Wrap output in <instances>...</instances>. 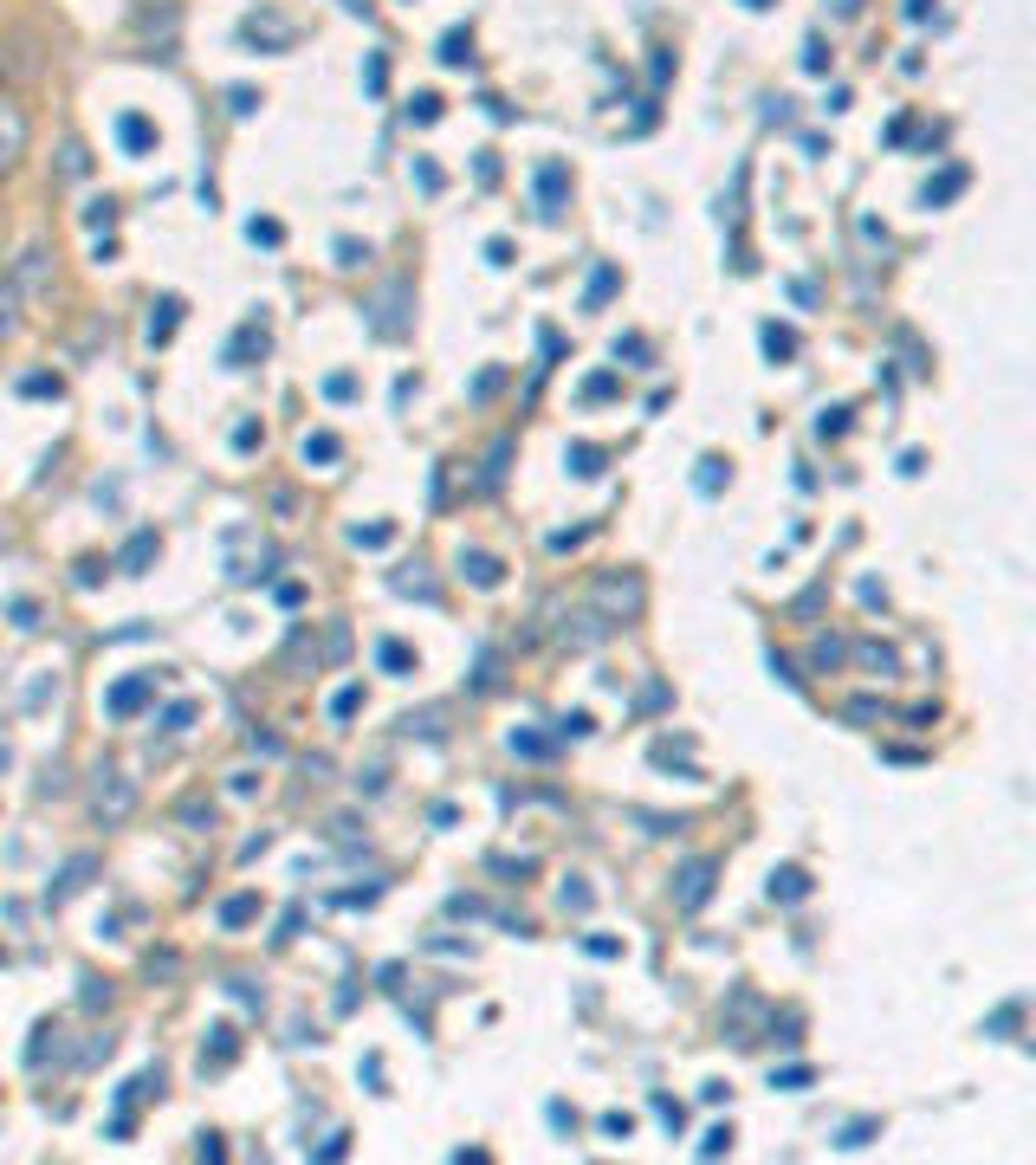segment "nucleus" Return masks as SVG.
Returning <instances> with one entry per match:
<instances>
[{
  "instance_id": "obj_1",
  "label": "nucleus",
  "mask_w": 1036,
  "mask_h": 1165,
  "mask_svg": "<svg viewBox=\"0 0 1036 1165\" xmlns=\"http://www.w3.org/2000/svg\"><path fill=\"white\" fill-rule=\"evenodd\" d=\"M641 602H648V590H641V576L635 570H609V576H596L590 582V608L603 622H635L641 616Z\"/></svg>"
},
{
  "instance_id": "obj_2",
  "label": "nucleus",
  "mask_w": 1036,
  "mask_h": 1165,
  "mask_svg": "<svg viewBox=\"0 0 1036 1165\" xmlns=\"http://www.w3.org/2000/svg\"><path fill=\"white\" fill-rule=\"evenodd\" d=\"M130 810H136V777H123L117 764H98L91 816H98V822H130Z\"/></svg>"
},
{
  "instance_id": "obj_3",
  "label": "nucleus",
  "mask_w": 1036,
  "mask_h": 1165,
  "mask_svg": "<svg viewBox=\"0 0 1036 1165\" xmlns=\"http://www.w3.org/2000/svg\"><path fill=\"white\" fill-rule=\"evenodd\" d=\"M713 874H719V862H687L674 874V906L680 913H700L706 900H713Z\"/></svg>"
},
{
  "instance_id": "obj_4",
  "label": "nucleus",
  "mask_w": 1036,
  "mask_h": 1165,
  "mask_svg": "<svg viewBox=\"0 0 1036 1165\" xmlns=\"http://www.w3.org/2000/svg\"><path fill=\"white\" fill-rule=\"evenodd\" d=\"M156 700V674H130V680H117L111 693H104V712L111 719H130V712H143Z\"/></svg>"
},
{
  "instance_id": "obj_5",
  "label": "nucleus",
  "mask_w": 1036,
  "mask_h": 1165,
  "mask_svg": "<svg viewBox=\"0 0 1036 1165\" xmlns=\"http://www.w3.org/2000/svg\"><path fill=\"white\" fill-rule=\"evenodd\" d=\"M240 39H253V46H272V52H285L298 39V20L285 13H247V26H240Z\"/></svg>"
},
{
  "instance_id": "obj_6",
  "label": "nucleus",
  "mask_w": 1036,
  "mask_h": 1165,
  "mask_svg": "<svg viewBox=\"0 0 1036 1165\" xmlns=\"http://www.w3.org/2000/svg\"><path fill=\"white\" fill-rule=\"evenodd\" d=\"M20 156H26V110L0 91V169H13Z\"/></svg>"
},
{
  "instance_id": "obj_7",
  "label": "nucleus",
  "mask_w": 1036,
  "mask_h": 1165,
  "mask_svg": "<svg viewBox=\"0 0 1036 1165\" xmlns=\"http://www.w3.org/2000/svg\"><path fill=\"white\" fill-rule=\"evenodd\" d=\"M402 304H408V285H383V298H376V330H383V337H402L408 330Z\"/></svg>"
},
{
  "instance_id": "obj_8",
  "label": "nucleus",
  "mask_w": 1036,
  "mask_h": 1165,
  "mask_svg": "<svg viewBox=\"0 0 1036 1165\" xmlns=\"http://www.w3.org/2000/svg\"><path fill=\"white\" fill-rule=\"evenodd\" d=\"M758 1016H765V1004H758L752 991H739V997H732V1016H726V1036L732 1042H752V1023Z\"/></svg>"
},
{
  "instance_id": "obj_9",
  "label": "nucleus",
  "mask_w": 1036,
  "mask_h": 1165,
  "mask_svg": "<svg viewBox=\"0 0 1036 1165\" xmlns=\"http://www.w3.org/2000/svg\"><path fill=\"white\" fill-rule=\"evenodd\" d=\"M460 570H467V582H480V590H499V557L493 550H460Z\"/></svg>"
},
{
  "instance_id": "obj_10",
  "label": "nucleus",
  "mask_w": 1036,
  "mask_h": 1165,
  "mask_svg": "<svg viewBox=\"0 0 1036 1165\" xmlns=\"http://www.w3.org/2000/svg\"><path fill=\"white\" fill-rule=\"evenodd\" d=\"M117 564H123V576H143V570L156 564V531H136V538L123 544V557H117Z\"/></svg>"
},
{
  "instance_id": "obj_11",
  "label": "nucleus",
  "mask_w": 1036,
  "mask_h": 1165,
  "mask_svg": "<svg viewBox=\"0 0 1036 1165\" xmlns=\"http://www.w3.org/2000/svg\"><path fill=\"white\" fill-rule=\"evenodd\" d=\"M98 874V862H91V855H72V862H65V874H59V887H52V900H72L78 894V887H85Z\"/></svg>"
},
{
  "instance_id": "obj_12",
  "label": "nucleus",
  "mask_w": 1036,
  "mask_h": 1165,
  "mask_svg": "<svg viewBox=\"0 0 1036 1165\" xmlns=\"http://www.w3.org/2000/svg\"><path fill=\"white\" fill-rule=\"evenodd\" d=\"M505 460H512V434H499V440H493V454H486V466H480V492H499V480H505Z\"/></svg>"
},
{
  "instance_id": "obj_13",
  "label": "nucleus",
  "mask_w": 1036,
  "mask_h": 1165,
  "mask_svg": "<svg viewBox=\"0 0 1036 1165\" xmlns=\"http://www.w3.org/2000/svg\"><path fill=\"white\" fill-rule=\"evenodd\" d=\"M803 894H810V874H803V868H777V874H771V900L790 906V900H803Z\"/></svg>"
},
{
  "instance_id": "obj_14",
  "label": "nucleus",
  "mask_w": 1036,
  "mask_h": 1165,
  "mask_svg": "<svg viewBox=\"0 0 1036 1165\" xmlns=\"http://www.w3.org/2000/svg\"><path fill=\"white\" fill-rule=\"evenodd\" d=\"M849 654L862 660V668H868V674H894V668H901V660H894V648H881V642H855Z\"/></svg>"
},
{
  "instance_id": "obj_15",
  "label": "nucleus",
  "mask_w": 1036,
  "mask_h": 1165,
  "mask_svg": "<svg viewBox=\"0 0 1036 1165\" xmlns=\"http://www.w3.org/2000/svg\"><path fill=\"white\" fill-rule=\"evenodd\" d=\"M175 318H182V304H175V298H162V304H149V344H169V330H175Z\"/></svg>"
},
{
  "instance_id": "obj_16",
  "label": "nucleus",
  "mask_w": 1036,
  "mask_h": 1165,
  "mask_svg": "<svg viewBox=\"0 0 1036 1165\" xmlns=\"http://www.w3.org/2000/svg\"><path fill=\"white\" fill-rule=\"evenodd\" d=\"M842 660H849V642H836V634H823V642L810 648V668H816V674H829V668H842Z\"/></svg>"
},
{
  "instance_id": "obj_17",
  "label": "nucleus",
  "mask_w": 1036,
  "mask_h": 1165,
  "mask_svg": "<svg viewBox=\"0 0 1036 1165\" xmlns=\"http://www.w3.org/2000/svg\"><path fill=\"white\" fill-rule=\"evenodd\" d=\"M20 285L26 292H46V246H26V253H20Z\"/></svg>"
},
{
  "instance_id": "obj_18",
  "label": "nucleus",
  "mask_w": 1036,
  "mask_h": 1165,
  "mask_svg": "<svg viewBox=\"0 0 1036 1165\" xmlns=\"http://www.w3.org/2000/svg\"><path fill=\"white\" fill-rule=\"evenodd\" d=\"M959 188H965V169H946L939 182H926V188H920V201H926V208H939V201H952Z\"/></svg>"
},
{
  "instance_id": "obj_19",
  "label": "nucleus",
  "mask_w": 1036,
  "mask_h": 1165,
  "mask_svg": "<svg viewBox=\"0 0 1036 1165\" xmlns=\"http://www.w3.org/2000/svg\"><path fill=\"white\" fill-rule=\"evenodd\" d=\"M117 136H123V149H136V156H143V149L156 143V123H149V117H123V123H117Z\"/></svg>"
},
{
  "instance_id": "obj_20",
  "label": "nucleus",
  "mask_w": 1036,
  "mask_h": 1165,
  "mask_svg": "<svg viewBox=\"0 0 1036 1165\" xmlns=\"http://www.w3.org/2000/svg\"><path fill=\"white\" fill-rule=\"evenodd\" d=\"M253 350L266 356V330H259V324H247V330H240V337H234V350H227V363H247Z\"/></svg>"
},
{
  "instance_id": "obj_21",
  "label": "nucleus",
  "mask_w": 1036,
  "mask_h": 1165,
  "mask_svg": "<svg viewBox=\"0 0 1036 1165\" xmlns=\"http://www.w3.org/2000/svg\"><path fill=\"white\" fill-rule=\"evenodd\" d=\"M247 920H259V900L253 894H234L227 906H221V926H247Z\"/></svg>"
},
{
  "instance_id": "obj_22",
  "label": "nucleus",
  "mask_w": 1036,
  "mask_h": 1165,
  "mask_svg": "<svg viewBox=\"0 0 1036 1165\" xmlns=\"http://www.w3.org/2000/svg\"><path fill=\"white\" fill-rule=\"evenodd\" d=\"M395 531H389V524H357V531H350V544H357V550H383Z\"/></svg>"
},
{
  "instance_id": "obj_23",
  "label": "nucleus",
  "mask_w": 1036,
  "mask_h": 1165,
  "mask_svg": "<svg viewBox=\"0 0 1036 1165\" xmlns=\"http://www.w3.org/2000/svg\"><path fill=\"white\" fill-rule=\"evenodd\" d=\"M337 454H344L337 434H305V460H337Z\"/></svg>"
},
{
  "instance_id": "obj_24",
  "label": "nucleus",
  "mask_w": 1036,
  "mask_h": 1165,
  "mask_svg": "<svg viewBox=\"0 0 1036 1165\" xmlns=\"http://www.w3.org/2000/svg\"><path fill=\"white\" fill-rule=\"evenodd\" d=\"M376 660H383L389 674H408V668H415V654H408L402 642H383V648H376Z\"/></svg>"
},
{
  "instance_id": "obj_25",
  "label": "nucleus",
  "mask_w": 1036,
  "mask_h": 1165,
  "mask_svg": "<svg viewBox=\"0 0 1036 1165\" xmlns=\"http://www.w3.org/2000/svg\"><path fill=\"white\" fill-rule=\"evenodd\" d=\"M570 473L596 480V473H603V454H596V447H570Z\"/></svg>"
},
{
  "instance_id": "obj_26",
  "label": "nucleus",
  "mask_w": 1036,
  "mask_h": 1165,
  "mask_svg": "<svg viewBox=\"0 0 1036 1165\" xmlns=\"http://www.w3.org/2000/svg\"><path fill=\"white\" fill-rule=\"evenodd\" d=\"M395 590H402V596H421V602H434V576H421V570L408 576V570H402V576H395Z\"/></svg>"
},
{
  "instance_id": "obj_27",
  "label": "nucleus",
  "mask_w": 1036,
  "mask_h": 1165,
  "mask_svg": "<svg viewBox=\"0 0 1036 1165\" xmlns=\"http://www.w3.org/2000/svg\"><path fill=\"white\" fill-rule=\"evenodd\" d=\"M59 169H65V175H85V169H91L85 143H65V149H59Z\"/></svg>"
},
{
  "instance_id": "obj_28",
  "label": "nucleus",
  "mask_w": 1036,
  "mask_h": 1165,
  "mask_svg": "<svg viewBox=\"0 0 1036 1165\" xmlns=\"http://www.w3.org/2000/svg\"><path fill=\"white\" fill-rule=\"evenodd\" d=\"M188 719H195V700H175L169 712H162V732H188Z\"/></svg>"
},
{
  "instance_id": "obj_29",
  "label": "nucleus",
  "mask_w": 1036,
  "mask_h": 1165,
  "mask_svg": "<svg viewBox=\"0 0 1036 1165\" xmlns=\"http://www.w3.org/2000/svg\"><path fill=\"white\" fill-rule=\"evenodd\" d=\"M538 194H544V208H557V194H564V169H557V162L538 175Z\"/></svg>"
},
{
  "instance_id": "obj_30",
  "label": "nucleus",
  "mask_w": 1036,
  "mask_h": 1165,
  "mask_svg": "<svg viewBox=\"0 0 1036 1165\" xmlns=\"http://www.w3.org/2000/svg\"><path fill=\"white\" fill-rule=\"evenodd\" d=\"M402 732H421V738H434V732H441V712H408V719H402Z\"/></svg>"
},
{
  "instance_id": "obj_31",
  "label": "nucleus",
  "mask_w": 1036,
  "mask_h": 1165,
  "mask_svg": "<svg viewBox=\"0 0 1036 1165\" xmlns=\"http://www.w3.org/2000/svg\"><path fill=\"white\" fill-rule=\"evenodd\" d=\"M182 822H195V829H214V803H182Z\"/></svg>"
},
{
  "instance_id": "obj_32",
  "label": "nucleus",
  "mask_w": 1036,
  "mask_h": 1165,
  "mask_svg": "<svg viewBox=\"0 0 1036 1165\" xmlns=\"http://www.w3.org/2000/svg\"><path fill=\"white\" fill-rule=\"evenodd\" d=\"M765 350H771V356H790V350H797V337H790V330H777V324H765Z\"/></svg>"
},
{
  "instance_id": "obj_33",
  "label": "nucleus",
  "mask_w": 1036,
  "mask_h": 1165,
  "mask_svg": "<svg viewBox=\"0 0 1036 1165\" xmlns=\"http://www.w3.org/2000/svg\"><path fill=\"white\" fill-rule=\"evenodd\" d=\"M881 1120H855V1127H842V1140L836 1146H868V1133H875Z\"/></svg>"
},
{
  "instance_id": "obj_34",
  "label": "nucleus",
  "mask_w": 1036,
  "mask_h": 1165,
  "mask_svg": "<svg viewBox=\"0 0 1036 1165\" xmlns=\"http://www.w3.org/2000/svg\"><path fill=\"white\" fill-rule=\"evenodd\" d=\"M408 117H415V123H434V117H441V98H428V91H421V98H415V110H408Z\"/></svg>"
},
{
  "instance_id": "obj_35",
  "label": "nucleus",
  "mask_w": 1036,
  "mask_h": 1165,
  "mask_svg": "<svg viewBox=\"0 0 1036 1165\" xmlns=\"http://www.w3.org/2000/svg\"><path fill=\"white\" fill-rule=\"evenodd\" d=\"M369 259V246H357V240H337V266H363Z\"/></svg>"
},
{
  "instance_id": "obj_36",
  "label": "nucleus",
  "mask_w": 1036,
  "mask_h": 1165,
  "mask_svg": "<svg viewBox=\"0 0 1036 1165\" xmlns=\"http://www.w3.org/2000/svg\"><path fill=\"white\" fill-rule=\"evenodd\" d=\"M564 906H570V913H590V887L570 880V887H564Z\"/></svg>"
},
{
  "instance_id": "obj_37",
  "label": "nucleus",
  "mask_w": 1036,
  "mask_h": 1165,
  "mask_svg": "<svg viewBox=\"0 0 1036 1165\" xmlns=\"http://www.w3.org/2000/svg\"><path fill=\"white\" fill-rule=\"evenodd\" d=\"M441 59H447V65L467 59V33H447V39H441Z\"/></svg>"
},
{
  "instance_id": "obj_38",
  "label": "nucleus",
  "mask_w": 1036,
  "mask_h": 1165,
  "mask_svg": "<svg viewBox=\"0 0 1036 1165\" xmlns=\"http://www.w3.org/2000/svg\"><path fill=\"white\" fill-rule=\"evenodd\" d=\"M609 292H616V272H609V266H603V272H596V279H590V304H603V298H609Z\"/></svg>"
},
{
  "instance_id": "obj_39",
  "label": "nucleus",
  "mask_w": 1036,
  "mask_h": 1165,
  "mask_svg": "<svg viewBox=\"0 0 1036 1165\" xmlns=\"http://www.w3.org/2000/svg\"><path fill=\"white\" fill-rule=\"evenodd\" d=\"M357 706H363V693H357V686H344V693H337V700H331V712H337V719H350V712H357Z\"/></svg>"
},
{
  "instance_id": "obj_40",
  "label": "nucleus",
  "mask_w": 1036,
  "mask_h": 1165,
  "mask_svg": "<svg viewBox=\"0 0 1036 1165\" xmlns=\"http://www.w3.org/2000/svg\"><path fill=\"white\" fill-rule=\"evenodd\" d=\"M726 1146H732V1133H726V1127H713V1133H706V1140H700V1152H706V1159H719Z\"/></svg>"
},
{
  "instance_id": "obj_41",
  "label": "nucleus",
  "mask_w": 1036,
  "mask_h": 1165,
  "mask_svg": "<svg viewBox=\"0 0 1036 1165\" xmlns=\"http://www.w3.org/2000/svg\"><path fill=\"white\" fill-rule=\"evenodd\" d=\"M603 1133H609V1140H629L635 1120H629V1114H603Z\"/></svg>"
},
{
  "instance_id": "obj_42",
  "label": "nucleus",
  "mask_w": 1036,
  "mask_h": 1165,
  "mask_svg": "<svg viewBox=\"0 0 1036 1165\" xmlns=\"http://www.w3.org/2000/svg\"><path fill=\"white\" fill-rule=\"evenodd\" d=\"M557 732H564V738H583V732H590V712H570V719H557Z\"/></svg>"
},
{
  "instance_id": "obj_43",
  "label": "nucleus",
  "mask_w": 1036,
  "mask_h": 1165,
  "mask_svg": "<svg viewBox=\"0 0 1036 1165\" xmlns=\"http://www.w3.org/2000/svg\"><path fill=\"white\" fill-rule=\"evenodd\" d=\"M719 480H726L719 460H700V492H719Z\"/></svg>"
},
{
  "instance_id": "obj_44",
  "label": "nucleus",
  "mask_w": 1036,
  "mask_h": 1165,
  "mask_svg": "<svg viewBox=\"0 0 1036 1165\" xmlns=\"http://www.w3.org/2000/svg\"><path fill=\"white\" fill-rule=\"evenodd\" d=\"M20 388H26V395H59V382H52V376H26Z\"/></svg>"
},
{
  "instance_id": "obj_45",
  "label": "nucleus",
  "mask_w": 1036,
  "mask_h": 1165,
  "mask_svg": "<svg viewBox=\"0 0 1036 1165\" xmlns=\"http://www.w3.org/2000/svg\"><path fill=\"white\" fill-rule=\"evenodd\" d=\"M590 402H603V395H616V376H590V388H583Z\"/></svg>"
},
{
  "instance_id": "obj_46",
  "label": "nucleus",
  "mask_w": 1036,
  "mask_h": 1165,
  "mask_svg": "<svg viewBox=\"0 0 1036 1165\" xmlns=\"http://www.w3.org/2000/svg\"><path fill=\"white\" fill-rule=\"evenodd\" d=\"M227 1056H234V1030L221 1023V1030H214V1062H227Z\"/></svg>"
},
{
  "instance_id": "obj_47",
  "label": "nucleus",
  "mask_w": 1036,
  "mask_h": 1165,
  "mask_svg": "<svg viewBox=\"0 0 1036 1165\" xmlns=\"http://www.w3.org/2000/svg\"><path fill=\"white\" fill-rule=\"evenodd\" d=\"M13 628H39V608L33 602H13Z\"/></svg>"
},
{
  "instance_id": "obj_48",
  "label": "nucleus",
  "mask_w": 1036,
  "mask_h": 1165,
  "mask_svg": "<svg viewBox=\"0 0 1036 1165\" xmlns=\"http://www.w3.org/2000/svg\"><path fill=\"white\" fill-rule=\"evenodd\" d=\"M842 414H849V408H829L823 421H816V434H842V428H849V421H842Z\"/></svg>"
},
{
  "instance_id": "obj_49",
  "label": "nucleus",
  "mask_w": 1036,
  "mask_h": 1165,
  "mask_svg": "<svg viewBox=\"0 0 1036 1165\" xmlns=\"http://www.w3.org/2000/svg\"><path fill=\"white\" fill-rule=\"evenodd\" d=\"M415 182H421V188L434 194V188H441V169H434V162H415Z\"/></svg>"
},
{
  "instance_id": "obj_50",
  "label": "nucleus",
  "mask_w": 1036,
  "mask_h": 1165,
  "mask_svg": "<svg viewBox=\"0 0 1036 1165\" xmlns=\"http://www.w3.org/2000/svg\"><path fill=\"white\" fill-rule=\"evenodd\" d=\"M836 13H842V20H849V13H862V0H836Z\"/></svg>"
},
{
  "instance_id": "obj_51",
  "label": "nucleus",
  "mask_w": 1036,
  "mask_h": 1165,
  "mask_svg": "<svg viewBox=\"0 0 1036 1165\" xmlns=\"http://www.w3.org/2000/svg\"><path fill=\"white\" fill-rule=\"evenodd\" d=\"M337 7H344V13H369V0H337Z\"/></svg>"
},
{
  "instance_id": "obj_52",
  "label": "nucleus",
  "mask_w": 1036,
  "mask_h": 1165,
  "mask_svg": "<svg viewBox=\"0 0 1036 1165\" xmlns=\"http://www.w3.org/2000/svg\"><path fill=\"white\" fill-rule=\"evenodd\" d=\"M752 7H765V0H752Z\"/></svg>"
}]
</instances>
